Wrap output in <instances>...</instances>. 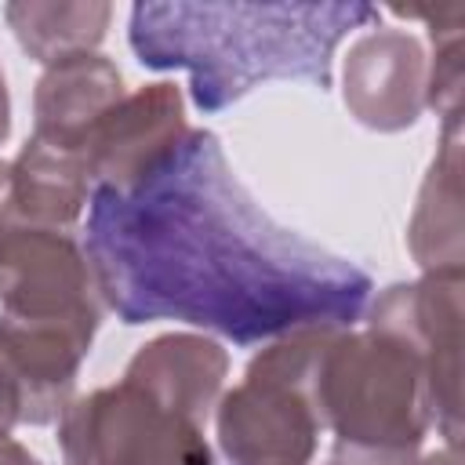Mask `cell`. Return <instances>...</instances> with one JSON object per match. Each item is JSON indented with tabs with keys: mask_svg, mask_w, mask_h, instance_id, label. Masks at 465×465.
Wrapping results in <instances>:
<instances>
[{
	"mask_svg": "<svg viewBox=\"0 0 465 465\" xmlns=\"http://www.w3.org/2000/svg\"><path fill=\"white\" fill-rule=\"evenodd\" d=\"M84 247L124 323L178 320L236 345L352 323L371 298L363 269L243 189L211 131L178 138L131 185H94Z\"/></svg>",
	"mask_w": 465,
	"mask_h": 465,
	"instance_id": "1",
	"label": "cell"
},
{
	"mask_svg": "<svg viewBox=\"0 0 465 465\" xmlns=\"http://www.w3.org/2000/svg\"><path fill=\"white\" fill-rule=\"evenodd\" d=\"M371 18L367 4H138L131 47L142 65L189 69L193 102L218 113L262 80L327 87L334 47Z\"/></svg>",
	"mask_w": 465,
	"mask_h": 465,
	"instance_id": "2",
	"label": "cell"
}]
</instances>
